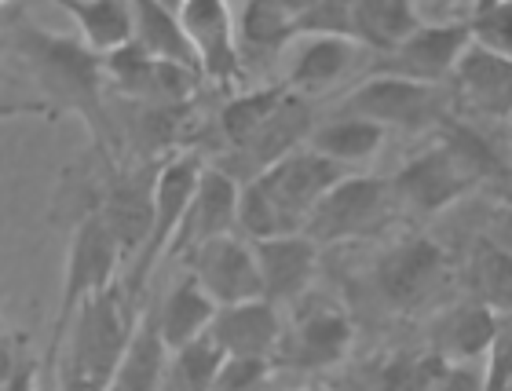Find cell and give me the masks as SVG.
Here are the masks:
<instances>
[{"label":"cell","mask_w":512,"mask_h":391,"mask_svg":"<svg viewBox=\"0 0 512 391\" xmlns=\"http://www.w3.org/2000/svg\"><path fill=\"white\" fill-rule=\"evenodd\" d=\"M355 59V44L341 37H300V48L289 59L286 81L289 92L308 99L311 92L337 85Z\"/></svg>","instance_id":"484cf974"},{"label":"cell","mask_w":512,"mask_h":391,"mask_svg":"<svg viewBox=\"0 0 512 391\" xmlns=\"http://www.w3.org/2000/svg\"><path fill=\"white\" fill-rule=\"evenodd\" d=\"M0 81H8V74H4V70H0Z\"/></svg>","instance_id":"60d3db41"},{"label":"cell","mask_w":512,"mask_h":391,"mask_svg":"<svg viewBox=\"0 0 512 391\" xmlns=\"http://www.w3.org/2000/svg\"><path fill=\"white\" fill-rule=\"evenodd\" d=\"M37 384H41V362L26 351V355L19 359V366L11 370L8 381L0 384V391H37Z\"/></svg>","instance_id":"74e56055"},{"label":"cell","mask_w":512,"mask_h":391,"mask_svg":"<svg viewBox=\"0 0 512 391\" xmlns=\"http://www.w3.org/2000/svg\"><path fill=\"white\" fill-rule=\"evenodd\" d=\"M395 216V201L388 191L384 176H363V172H348L326 198L311 209L304 220V238L315 249L322 245H341L377 234L384 223Z\"/></svg>","instance_id":"5b68a950"},{"label":"cell","mask_w":512,"mask_h":391,"mask_svg":"<svg viewBox=\"0 0 512 391\" xmlns=\"http://www.w3.org/2000/svg\"><path fill=\"white\" fill-rule=\"evenodd\" d=\"M205 337L224 351L227 359H267L275 355L282 337V318L278 307L267 300H246V304L216 307L213 322Z\"/></svg>","instance_id":"ac0fdd59"},{"label":"cell","mask_w":512,"mask_h":391,"mask_svg":"<svg viewBox=\"0 0 512 391\" xmlns=\"http://www.w3.org/2000/svg\"><path fill=\"white\" fill-rule=\"evenodd\" d=\"M11 48L22 55V63L30 66L33 81L44 88V96L55 106L74 110L85 121L92 147L99 158L118 161V143H114V125H110L107 96H103V59L92 55L74 37L48 33L33 22L19 19L11 22Z\"/></svg>","instance_id":"6da1fadb"},{"label":"cell","mask_w":512,"mask_h":391,"mask_svg":"<svg viewBox=\"0 0 512 391\" xmlns=\"http://www.w3.org/2000/svg\"><path fill=\"white\" fill-rule=\"evenodd\" d=\"M443 271H447V253L425 234H410L381 253L374 267V289L395 311H414L443 282Z\"/></svg>","instance_id":"5bb4252c"},{"label":"cell","mask_w":512,"mask_h":391,"mask_svg":"<svg viewBox=\"0 0 512 391\" xmlns=\"http://www.w3.org/2000/svg\"><path fill=\"white\" fill-rule=\"evenodd\" d=\"M388 191H392L395 209L414 212L417 220H432L469 191H476V183L461 172V165L447 150L432 143L428 150L406 161L395 176H388Z\"/></svg>","instance_id":"9c48e42d"},{"label":"cell","mask_w":512,"mask_h":391,"mask_svg":"<svg viewBox=\"0 0 512 391\" xmlns=\"http://www.w3.org/2000/svg\"><path fill=\"white\" fill-rule=\"evenodd\" d=\"M235 41H238V55H242V66H249V59H253V63H267V59H275L278 52H286L289 44L297 41L293 4H289V0H278V4L256 0V4L238 8Z\"/></svg>","instance_id":"603a6c76"},{"label":"cell","mask_w":512,"mask_h":391,"mask_svg":"<svg viewBox=\"0 0 512 391\" xmlns=\"http://www.w3.org/2000/svg\"><path fill=\"white\" fill-rule=\"evenodd\" d=\"M235 205H238V183L227 180L224 172L213 169V165H205L198 172L194 194L187 201V209H183L180 227L172 234L165 260H183L198 245L224 238V234H235Z\"/></svg>","instance_id":"2e32d148"},{"label":"cell","mask_w":512,"mask_h":391,"mask_svg":"<svg viewBox=\"0 0 512 391\" xmlns=\"http://www.w3.org/2000/svg\"><path fill=\"white\" fill-rule=\"evenodd\" d=\"M344 117H363L377 128H428L439 125L447 117V106L439 88L432 85H417V81H406V77H392V74H370L366 81L348 92L341 99Z\"/></svg>","instance_id":"52a82bcc"},{"label":"cell","mask_w":512,"mask_h":391,"mask_svg":"<svg viewBox=\"0 0 512 391\" xmlns=\"http://www.w3.org/2000/svg\"><path fill=\"white\" fill-rule=\"evenodd\" d=\"M205 169L202 154L194 150H180L172 158L161 161L158 180H154V220H150V238L147 245L139 249L136 260H128L132 271L125 275V282H118L125 300L136 311H143V296H147L150 275L158 271V264H165V253H169V242L176 227L183 220V209L194 194V183H198V172Z\"/></svg>","instance_id":"277c9868"},{"label":"cell","mask_w":512,"mask_h":391,"mask_svg":"<svg viewBox=\"0 0 512 391\" xmlns=\"http://www.w3.org/2000/svg\"><path fill=\"white\" fill-rule=\"evenodd\" d=\"M121 275V253L114 238L107 234L103 220L96 212H85L81 220L70 223V245H66V271H63V289H59V311H55V326L48 337V351H44V377L52 381L55 355L63 348L66 329L74 322L77 307L85 304L88 296L103 293L118 282Z\"/></svg>","instance_id":"3957f363"},{"label":"cell","mask_w":512,"mask_h":391,"mask_svg":"<svg viewBox=\"0 0 512 391\" xmlns=\"http://www.w3.org/2000/svg\"><path fill=\"white\" fill-rule=\"evenodd\" d=\"M289 96V88L278 81V85H267V88H253V92H238L231 96L224 106H220V114H216V132H220V143L227 147H238L249 132L264 125L267 117L275 114L278 103Z\"/></svg>","instance_id":"4dcf8cb0"},{"label":"cell","mask_w":512,"mask_h":391,"mask_svg":"<svg viewBox=\"0 0 512 391\" xmlns=\"http://www.w3.org/2000/svg\"><path fill=\"white\" fill-rule=\"evenodd\" d=\"M183 271L194 278V286L202 289L213 307L246 304V300H264L260 293V275H256V260L249 242L238 234H224L213 242L198 245L180 260Z\"/></svg>","instance_id":"7c38bea8"},{"label":"cell","mask_w":512,"mask_h":391,"mask_svg":"<svg viewBox=\"0 0 512 391\" xmlns=\"http://www.w3.org/2000/svg\"><path fill=\"white\" fill-rule=\"evenodd\" d=\"M352 337V318L341 307L330 300H311V304H300L297 322L282 329L271 366L282 362L293 370H326L344 359V351L352 348Z\"/></svg>","instance_id":"8fae6325"},{"label":"cell","mask_w":512,"mask_h":391,"mask_svg":"<svg viewBox=\"0 0 512 391\" xmlns=\"http://www.w3.org/2000/svg\"><path fill=\"white\" fill-rule=\"evenodd\" d=\"M348 176V169L326 161L315 150L300 147L293 154H286L282 161H275L264 176H256V187L275 201V209L289 220L293 231H304V220L311 216V209L319 205L337 183Z\"/></svg>","instance_id":"30bf717a"},{"label":"cell","mask_w":512,"mask_h":391,"mask_svg":"<svg viewBox=\"0 0 512 391\" xmlns=\"http://www.w3.org/2000/svg\"><path fill=\"white\" fill-rule=\"evenodd\" d=\"M249 249H253L260 293L267 304H300L308 296L315 264H319V249L304 234L267 238V242H253Z\"/></svg>","instance_id":"e0dca14e"},{"label":"cell","mask_w":512,"mask_h":391,"mask_svg":"<svg viewBox=\"0 0 512 391\" xmlns=\"http://www.w3.org/2000/svg\"><path fill=\"white\" fill-rule=\"evenodd\" d=\"M428 391H483L480 370H476V366H447L443 377H439Z\"/></svg>","instance_id":"8d00e7d4"},{"label":"cell","mask_w":512,"mask_h":391,"mask_svg":"<svg viewBox=\"0 0 512 391\" xmlns=\"http://www.w3.org/2000/svg\"><path fill=\"white\" fill-rule=\"evenodd\" d=\"M66 19L74 22L92 55H114L132 44V4L121 0H63L59 4Z\"/></svg>","instance_id":"4316f807"},{"label":"cell","mask_w":512,"mask_h":391,"mask_svg":"<svg viewBox=\"0 0 512 391\" xmlns=\"http://www.w3.org/2000/svg\"><path fill=\"white\" fill-rule=\"evenodd\" d=\"M469 289L472 304L491 307L494 315H509L512 304V253L502 234H483L469 256Z\"/></svg>","instance_id":"f546056e"},{"label":"cell","mask_w":512,"mask_h":391,"mask_svg":"<svg viewBox=\"0 0 512 391\" xmlns=\"http://www.w3.org/2000/svg\"><path fill=\"white\" fill-rule=\"evenodd\" d=\"M315 125H319V121H315L311 99L289 92L264 125L256 128V132H249L238 147L220 150V158L209 161V165L224 172L227 180H235L238 187H246L256 176H264L275 161H282L286 154H293V150H300V147H308V136Z\"/></svg>","instance_id":"8992f818"},{"label":"cell","mask_w":512,"mask_h":391,"mask_svg":"<svg viewBox=\"0 0 512 391\" xmlns=\"http://www.w3.org/2000/svg\"><path fill=\"white\" fill-rule=\"evenodd\" d=\"M150 322H154V333L161 337L165 351H176L191 340L205 337V329L213 322L216 307L213 300L194 286V278L187 271H180V278L169 286L165 300H158L154 307H147Z\"/></svg>","instance_id":"7402d4cb"},{"label":"cell","mask_w":512,"mask_h":391,"mask_svg":"<svg viewBox=\"0 0 512 391\" xmlns=\"http://www.w3.org/2000/svg\"><path fill=\"white\" fill-rule=\"evenodd\" d=\"M55 391H107L103 384L81 381V377H66V373H55Z\"/></svg>","instance_id":"f35d334b"},{"label":"cell","mask_w":512,"mask_h":391,"mask_svg":"<svg viewBox=\"0 0 512 391\" xmlns=\"http://www.w3.org/2000/svg\"><path fill=\"white\" fill-rule=\"evenodd\" d=\"M293 26L300 37H341L352 41V15L344 0H308V4H293Z\"/></svg>","instance_id":"836d02e7"},{"label":"cell","mask_w":512,"mask_h":391,"mask_svg":"<svg viewBox=\"0 0 512 391\" xmlns=\"http://www.w3.org/2000/svg\"><path fill=\"white\" fill-rule=\"evenodd\" d=\"M465 48H469L465 22H421L392 55H381L374 74L406 77L417 85L439 88L443 81H450V70L458 66Z\"/></svg>","instance_id":"9a60e30c"},{"label":"cell","mask_w":512,"mask_h":391,"mask_svg":"<svg viewBox=\"0 0 512 391\" xmlns=\"http://www.w3.org/2000/svg\"><path fill=\"white\" fill-rule=\"evenodd\" d=\"M509 373H512V340H509V322L498 329V337L491 340V348L483 355L480 370V388L483 391H509Z\"/></svg>","instance_id":"d590c367"},{"label":"cell","mask_w":512,"mask_h":391,"mask_svg":"<svg viewBox=\"0 0 512 391\" xmlns=\"http://www.w3.org/2000/svg\"><path fill=\"white\" fill-rule=\"evenodd\" d=\"M267 373H271L267 359H227L224 355L220 370H216L213 391H256L267 381Z\"/></svg>","instance_id":"e575fe53"},{"label":"cell","mask_w":512,"mask_h":391,"mask_svg":"<svg viewBox=\"0 0 512 391\" xmlns=\"http://www.w3.org/2000/svg\"><path fill=\"white\" fill-rule=\"evenodd\" d=\"M450 81H454L458 96L465 99L472 114L505 125V117L512 110V59L469 44L461 52L458 66L450 70Z\"/></svg>","instance_id":"d6986e66"},{"label":"cell","mask_w":512,"mask_h":391,"mask_svg":"<svg viewBox=\"0 0 512 391\" xmlns=\"http://www.w3.org/2000/svg\"><path fill=\"white\" fill-rule=\"evenodd\" d=\"M103 81L110 88H118L128 103L143 106H191L198 88H202L198 74L158 63V59L139 52L136 44H125L121 52L103 55Z\"/></svg>","instance_id":"4fadbf2b"},{"label":"cell","mask_w":512,"mask_h":391,"mask_svg":"<svg viewBox=\"0 0 512 391\" xmlns=\"http://www.w3.org/2000/svg\"><path fill=\"white\" fill-rule=\"evenodd\" d=\"M224 362V351L216 348L209 337H198L183 348L169 351L161 391H213L216 370Z\"/></svg>","instance_id":"1f68e13d"},{"label":"cell","mask_w":512,"mask_h":391,"mask_svg":"<svg viewBox=\"0 0 512 391\" xmlns=\"http://www.w3.org/2000/svg\"><path fill=\"white\" fill-rule=\"evenodd\" d=\"M469 44L494 55H512V8L509 4H469L465 15Z\"/></svg>","instance_id":"d6a6232c"},{"label":"cell","mask_w":512,"mask_h":391,"mask_svg":"<svg viewBox=\"0 0 512 391\" xmlns=\"http://www.w3.org/2000/svg\"><path fill=\"white\" fill-rule=\"evenodd\" d=\"M136 322L139 311L125 300L118 282L103 289V293L88 296L85 304L77 307L70 329H66L63 348L55 355L52 377L55 373H66V377H81V381L107 388L114 370H118L121 355H125Z\"/></svg>","instance_id":"7a4b0ae2"},{"label":"cell","mask_w":512,"mask_h":391,"mask_svg":"<svg viewBox=\"0 0 512 391\" xmlns=\"http://www.w3.org/2000/svg\"><path fill=\"white\" fill-rule=\"evenodd\" d=\"M384 128L370 125L363 117H330V121H322V125L311 128L308 136V150L322 154L326 161L333 165H341V169H352L359 161H370L381 150L384 143Z\"/></svg>","instance_id":"f1b7e54d"},{"label":"cell","mask_w":512,"mask_h":391,"mask_svg":"<svg viewBox=\"0 0 512 391\" xmlns=\"http://www.w3.org/2000/svg\"><path fill=\"white\" fill-rule=\"evenodd\" d=\"M4 333H8V326H4V315H0V337H4Z\"/></svg>","instance_id":"ab89813d"},{"label":"cell","mask_w":512,"mask_h":391,"mask_svg":"<svg viewBox=\"0 0 512 391\" xmlns=\"http://www.w3.org/2000/svg\"><path fill=\"white\" fill-rule=\"evenodd\" d=\"M505 322H509V315H494L491 307L472 304V300L450 307L432 326V355H439L447 366H472L487 355L491 340L498 337V329Z\"/></svg>","instance_id":"44dd1931"},{"label":"cell","mask_w":512,"mask_h":391,"mask_svg":"<svg viewBox=\"0 0 512 391\" xmlns=\"http://www.w3.org/2000/svg\"><path fill=\"white\" fill-rule=\"evenodd\" d=\"M165 362H169V351H165L161 337L154 333V322H150L147 307H143L107 391H161Z\"/></svg>","instance_id":"83f0119b"},{"label":"cell","mask_w":512,"mask_h":391,"mask_svg":"<svg viewBox=\"0 0 512 391\" xmlns=\"http://www.w3.org/2000/svg\"><path fill=\"white\" fill-rule=\"evenodd\" d=\"M348 15H352V44L370 48L374 55H392L421 26L410 0H355L348 4Z\"/></svg>","instance_id":"d4e9b609"},{"label":"cell","mask_w":512,"mask_h":391,"mask_svg":"<svg viewBox=\"0 0 512 391\" xmlns=\"http://www.w3.org/2000/svg\"><path fill=\"white\" fill-rule=\"evenodd\" d=\"M132 44L143 55L158 59V63L198 74V59H194L191 41H187V33H183L180 19H176V8H165V4H154V0H136L132 4Z\"/></svg>","instance_id":"cb8c5ba5"},{"label":"cell","mask_w":512,"mask_h":391,"mask_svg":"<svg viewBox=\"0 0 512 391\" xmlns=\"http://www.w3.org/2000/svg\"><path fill=\"white\" fill-rule=\"evenodd\" d=\"M183 33L194 48L198 74L205 85L235 88L246 77L242 55L235 41V8H227L220 0H187L176 8Z\"/></svg>","instance_id":"ba28073f"},{"label":"cell","mask_w":512,"mask_h":391,"mask_svg":"<svg viewBox=\"0 0 512 391\" xmlns=\"http://www.w3.org/2000/svg\"><path fill=\"white\" fill-rule=\"evenodd\" d=\"M436 143L447 150L450 158L458 161L461 172H465L476 187L505 191V183H509V154H505V139H494L487 128L447 114L436 125Z\"/></svg>","instance_id":"ffe728a7"}]
</instances>
